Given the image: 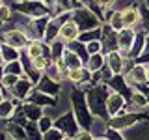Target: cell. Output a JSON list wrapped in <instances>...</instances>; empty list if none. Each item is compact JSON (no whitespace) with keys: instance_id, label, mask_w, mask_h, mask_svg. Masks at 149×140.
<instances>
[{"instance_id":"1","label":"cell","mask_w":149,"mask_h":140,"mask_svg":"<svg viewBox=\"0 0 149 140\" xmlns=\"http://www.w3.org/2000/svg\"><path fill=\"white\" fill-rule=\"evenodd\" d=\"M108 84H99V86L91 88L90 92H88L86 95V101H88V106H90V112L91 114H95L97 118H106V97H108Z\"/></svg>"},{"instance_id":"2","label":"cell","mask_w":149,"mask_h":140,"mask_svg":"<svg viewBox=\"0 0 149 140\" xmlns=\"http://www.w3.org/2000/svg\"><path fill=\"white\" fill-rule=\"evenodd\" d=\"M71 105H73L74 120L78 121L80 129L90 131L93 120H91V112H90V106H88L86 95H84L80 90H73V92H71Z\"/></svg>"},{"instance_id":"3","label":"cell","mask_w":149,"mask_h":140,"mask_svg":"<svg viewBox=\"0 0 149 140\" xmlns=\"http://www.w3.org/2000/svg\"><path fill=\"white\" fill-rule=\"evenodd\" d=\"M71 19L74 21V24L78 26V30H80V32L91 30V28H99V24H101L99 17H97L90 8H86V6L74 8L73 11H71Z\"/></svg>"},{"instance_id":"4","label":"cell","mask_w":149,"mask_h":140,"mask_svg":"<svg viewBox=\"0 0 149 140\" xmlns=\"http://www.w3.org/2000/svg\"><path fill=\"white\" fill-rule=\"evenodd\" d=\"M17 11H21L22 15H26L28 19H37V17H45L49 15L47 6H43V0H22L13 6Z\"/></svg>"},{"instance_id":"5","label":"cell","mask_w":149,"mask_h":140,"mask_svg":"<svg viewBox=\"0 0 149 140\" xmlns=\"http://www.w3.org/2000/svg\"><path fill=\"white\" fill-rule=\"evenodd\" d=\"M54 127L62 131L63 136H73V134L78 133L80 125H78V121L74 120L73 110H69V112H65L63 116H60L58 120H54Z\"/></svg>"},{"instance_id":"6","label":"cell","mask_w":149,"mask_h":140,"mask_svg":"<svg viewBox=\"0 0 149 140\" xmlns=\"http://www.w3.org/2000/svg\"><path fill=\"white\" fill-rule=\"evenodd\" d=\"M2 39H4V43L15 47V49H19V50L26 49V45L30 43V39L26 37V34L21 30V28H9V30H6L2 34Z\"/></svg>"},{"instance_id":"7","label":"cell","mask_w":149,"mask_h":140,"mask_svg":"<svg viewBox=\"0 0 149 140\" xmlns=\"http://www.w3.org/2000/svg\"><path fill=\"white\" fill-rule=\"evenodd\" d=\"M101 45H102V52L108 54L112 50H118V32L112 30L110 26H102L101 28Z\"/></svg>"},{"instance_id":"8","label":"cell","mask_w":149,"mask_h":140,"mask_svg":"<svg viewBox=\"0 0 149 140\" xmlns=\"http://www.w3.org/2000/svg\"><path fill=\"white\" fill-rule=\"evenodd\" d=\"M123 108H125V97L118 92L108 93V97H106V114L110 118H116L123 112Z\"/></svg>"},{"instance_id":"9","label":"cell","mask_w":149,"mask_h":140,"mask_svg":"<svg viewBox=\"0 0 149 140\" xmlns=\"http://www.w3.org/2000/svg\"><path fill=\"white\" fill-rule=\"evenodd\" d=\"M36 86H37L36 90L43 92V93H47V95H50V97H56L60 92H62V82H58V80H54V78H50L49 75H41L39 82H37Z\"/></svg>"},{"instance_id":"10","label":"cell","mask_w":149,"mask_h":140,"mask_svg":"<svg viewBox=\"0 0 149 140\" xmlns=\"http://www.w3.org/2000/svg\"><path fill=\"white\" fill-rule=\"evenodd\" d=\"M134 37H136V32L130 30V28H123V30L118 32V50L123 56H129L130 47L134 43Z\"/></svg>"},{"instance_id":"11","label":"cell","mask_w":149,"mask_h":140,"mask_svg":"<svg viewBox=\"0 0 149 140\" xmlns=\"http://www.w3.org/2000/svg\"><path fill=\"white\" fill-rule=\"evenodd\" d=\"M146 116L143 114H138V112H132V114H125V116H116V118H112V123L110 127L112 129H127V127H132L134 123H136L138 120H143Z\"/></svg>"},{"instance_id":"12","label":"cell","mask_w":149,"mask_h":140,"mask_svg":"<svg viewBox=\"0 0 149 140\" xmlns=\"http://www.w3.org/2000/svg\"><path fill=\"white\" fill-rule=\"evenodd\" d=\"M32 90H34V84L30 82V78L28 77H19L17 84L11 88V97H17V99H21V101H26Z\"/></svg>"},{"instance_id":"13","label":"cell","mask_w":149,"mask_h":140,"mask_svg":"<svg viewBox=\"0 0 149 140\" xmlns=\"http://www.w3.org/2000/svg\"><path fill=\"white\" fill-rule=\"evenodd\" d=\"M125 78H127V82H129L130 88H132L134 84L147 82V78H146V65H143V64H134L132 67H130V71L125 75Z\"/></svg>"},{"instance_id":"14","label":"cell","mask_w":149,"mask_h":140,"mask_svg":"<svg viewBox=\"0 0 149 140\" xmlns=\"http://www.w3.org/2000/svg\"><path fill=\"white\" fill-rule=\"evenodd\" d=\"M121 15H123V28L134 30V26L140 24V8L138 6H129V8L121 9Z\"/></svg>"},{"instance_id":"15","label":"cell","mask_w":149,"mask_h":140,"mask_svg":"<svg viewBox=\"0 0 149 140\" xmlns=\"http://www.w3.org/2000/svg\"><path fill=\"white\" fill-rule=\"evenodd\" d=\"M123 64H125V56L119 50H112V52L106 54V65L114 75H123Z\"/></svg>"},{"instance_id":"16","label":"cell","mask_w":149,"mask_h":140,"mask_svg":"<svg viewBox=\"0 0 149 140\" xmlns=\"http://www.w3.org/2000/svg\"><path fill=\"white\" fill-rule=\"evenodd\" d=\"M80 34V30H78V26L74 24L73 19H69V21H65L62 26H60V39L65 41V43H69V41H74Z\"/></svg>"},{"instance_id":"17","label":"cell","mask_w":149,"mask_h":140,"mask_svg":"<svg viewBox=\"0 0 149 140\" xmlns=\"http://www.w3.org/2000/svg\"><path fill=\"white\" fill-rule=\"evenodd\" d=\"M108 86L118 93H121L123 97H130V93H129L130 86H129L127 78H125V75H112V78L108 80Z\"/></svg>"},{"instance_id":"18","label":"cell","mask_w":149,"mask_h":140,"mask_svg":"<svg viewBox=\"0 0 149 140\" xmlns=\"http://www.w3.org/2000/svg\"><path fill=\"white\" fill-rule=\"evenodd\" d=\"M129 103H130V108H132L134 112H140V110H146L147 106H149V99H147V95L143 92H132L130 93V97H129Z\"/></svg>"},{"instance_id":"19","label":"cell","mask_w":149,"mask_h":140,"mask_svg":"<svg viewBox=\"0 0 149 140\" xmlns=\"http://www.w3.org/2000/svg\"><path fill=\"white\" fill-rule=\"evenodd\" d=\"M28 101L36 103V105H39V106H56V99H54V97L47 95V93L39 92V90H32L30 95H28Z\"/></svg>"},{"instance_id":"20","label":"cell","mask_w":149,"mask_h":140,"mask_svg":"<svg viewBox=\"0 0 149 140\" xmlns=\"http://www.w3.org/2000/svg\"><path fill=\"white\" fill-rule=\"evenodd\" d=\"M4 133L9 134V140H26V131L17 121H8L4 127Z\"/></svg>"},{"instance_id":"21","label":"cell","mask_w":149,"mask_h":140,"mask_svg":"<svg viewBox=\"0 0 149 140\" xmlns=\"http://www.w3.org/2000/svg\"><path fill=\"white\" fill-rule=\"evenodd\" d=\"M60 37V19L54 17L49 21V24L45 28V36H43V41L45 43H52L54 39Z\"/></svg>"},{"instance_id":"22","label":"cell","mask_w":149,"mask_h":140,"mask_svg":"<svg viewBox=\"0 0 149 140\" xmlns=\"http://www.w3.org/2000/svg\"><path fill=\"white\" fill-rule=\"evenodd\" d=\"M22 112H24V116H26L28 121H37L41 116H43L41 106L36 105V103H30V101H24V103H22Z\"/></svg>"},{"instance_id":"23","label":"cell","mask_w":149,"mask_h":140,"mask_svg":"<svg viewBox=\"0 0 149 140\" xmlns=\"http://www.w3.org/2000/svg\"><path fill=\"white\" fill-rule=\"evenodd\" d=\"M0 56H2V62L4 64H6V62H13V60L21 58V50L2 41V43H0Z\"/></svg>"},{"instance_id":"24","label":"cell","mask_w":149,"mask_h":140,"mask_svg":"<svg viewBox=\"0 0 149 140\" xmlns=\"http://www.w3.org/2000/svg\"><path fill=\"white\" fill-rule=\"evenodd\" d=\"M62 58H63V62L67 64V67L69 69H78V67H84V62H82V58L78 54H74L73 50H69L67 47H65V50H63V54H62Z\"/></svg>"},{"instance_id":"25","label":"cell","mask_w":149,"mask_h":140,"mask_svg":"<svg viewBox=\"0 0 149 140\" xmlns=\"http://www.w3.org/2000/svg\"><path fill=\"white\" fill-rule=\"evenodd\" d=\"M43 49H45V41L43 39H32L30 43L26 45L24 52L34 60V58H37V56H43Z\"/></svg>"},{"instance_id":"26","label":"cell","mask_w":149,"mask_h":140,"mask_svg":"<svg viewBox=\"0 0 149 140\" xmlns=\"http://www.w3.org/2000/svg\"><path fill=\"white\" fill-rule=\"evenodd\" d=\"M90 78H91V73L88 71L86 67H78V69H71V71H69V80L71 82L82 84V82H88Z\"/></svg>"},{"instance_id":"27","label":"cell","mask_w":149,"mask_h":140,"mask_svg":"<svg viewBox=\"0 0 149 140\" xmlns=\"http://www.w3.org/2000/svg\"><path fill=\"white\" fill-rule=\"evenodd\" d=\"M143 49H146V37H143V34H136V37H134V43L132 47H130V52H129V58H138L140 54L143 52Z\"/></svg>"},{"instance_id":"28","label":"cell","mask_w":149,"mask_h":140,"mask_svg":"<svg viewBox=\"0 0 149 140\" xmlns=\"http://www.w3.org/2000/svg\"><path fill=\"white\" fill-rule=\"evenodd\" d=\"M102 65H104V56H102V52H97V54H90V58L86 62V69L90 73H95Z\"/></svg>"},{"instance_id":"29","label":"cell","mask_w":149,"mask_h":140,"mask_svg":"<svg viewBox=\"0 0 149 140\" xmlns=\"http://www.w3.org/2000/svg\"><path fill=\"white\" fill-rule=\"evenodd\" d=\"M69 50H73L74 54H78L82 58V62H88V58H90V54H88V50H86V43H82V41H78V39H74V41H69L67 45Z\"/></svg>"},{"instance_id":"30","label":"cell","mask_w":149,"mask_h":140,"mask_svg":"<svg viewBox=\"0 0 149 140\" xmlns=\"http://www.w3.org/2000/svg\"><path fill=\"white\" fill-rule=\"evenodd\" d=\"M15 110H17L15 103H13L11 99H4L2 103H0V120H11Z\"/></svg>"},{"instance_id":"31","label":"cell","mask_w":149,"mask_h":140,"mask_svg":"<svg viewBox=\"0 0 149 140\" xmlns=\"http://www.w3.org/2000/svg\"><path fill=\"white\" fill-rule=\"evenodd\" d=\"M2 69H4V73L17 75V77H24V67H22V64H21V58L13 60V62H6Z\"/></svg>"},{"instance_id":"32","label":"cell","mask_w":149,"mask_h":140,"mask_svg":"<svg viewBox=\"0 0 149 140\" xmlns=\"http://www.w3.org/2000/svg\"><path fill=\"white\" fill-rule=\"evenodd\" d=\"M77 39H78V41H82V43H90V41L101 39V28H91V30L80 32Z\"/></svg>"},{"instance_id":"33","label":"cell","mask_w":149,"mask_h":140,"mask_svg":"<svg viewBox=\"0 0 149 140\" xmlns=\"http://www.w3.org/2000/svg\"><path fill=\"white\" fill-rule=\"evenodd\" d=\"M50 65H52V60L47 58V56H37V58L32 60V67H34L36 71H39V73H45Z\"/></svg>"},{"instance_id":"34","label":"cell","mask_w":149,"mask_h":140,"mask_svg":"<svg viewBox=\"0 0 149 140\" xmlns=\"http://www.w3.org/2000/svg\"><path fill=\"white\" fill-rule=\"evenodd\" d=\"M108 26L112 28V30H116V32L123 30V15H121V9L112 11V15L108 19Z\"/></svg>"},{"instance_id":"35","label":"cell","mask_w":149,"mask_h":140,"mask_svg":"<svg viewBox=\"0 0 149 140\" xmlns=\"http://www.w3.org/2000/svg\"><path fill=\"white\" fill-rule=\"evenodd\" d=\"M63 50H65V41H62L60 37H58V39H54L52 43H50V56H52V62H54V60H58V58H62Z\"/></svg>"},{"instance_id":"36","label":"cell","mask_w":149,"mask_h":140,"mask_svg":"<svg viewBox=\"0 0 149 140\" xmlns=\"http://www.w3.org/2000/svg\"><path fill=\"white\" fill-rule=\"evenodd\" d=\"M24 131H26V140H43L41 138V131H39L36 121H28Z\"/></svg>"},{"instance_id":"37","label":"cell","mask_w":149,"mask_h":140,"mask_svg":"<svg viewBox=\"0 0 149 140\" xmlns=\"http://www.w3.org/2000/svg\"><path fill=\"white\" fill-rule=\"evenodd\" d=\"M17 80H19V77H17V75L4 73V75H2V78H0V86H2V88H6V90H11V88L17 84Z\"/></svg>"},{"instance_id":"38","label":"cell","mask_w":149,"mask_h":140,"mask_svg":"<svg viewBox=\"0 0 149 140\" xmlns=\"http://www.w3.org/2000/svg\"><path fill=\"white\" fill-rule=\"evenodd\" d=\"M36 123H37V127H39L41 133H47L50 127H54V120L50 118V116H41V118L37 120Z\"/></svg>"},{"instance_id":"39","label":"cell","mask_w":149,"mask_h":140,"mask_svg":"<svg viewBox=\"0 0 149 140\" xmlns=\"http://www.w3.org/2000/svg\"><path fill=\"white\" fill-rule=\"evenodd\" d=\"M63 138V133L56 127H50L47 133H43V140H62Z\"/></svg>"},{"instance_id":"40","label":"cell","mask_w":149,"mask_h":140,"mask_svg":"<svg viewBox=\"0 0 149 140\" xmlns=\"http://www.w3.org/2000/svg\"><path fill=\"white\" fill-rule=\"evenodd\" d=\"M86 50H88V54L102 52V45H101V41H99V39H95V41H90V43H86Z\"/></svg>"},{"instance_id":"41","label":"cell","mask_w":149,"mask_h":140,"mask_svg":"<svg viewBox=\"0 0 149 140\" xmlns=\"http://www.w3.org/2000/svg\"><path fill=\"white\" fill-rule=\"evenodd\" d=\"M140 22H142V28L149 32V9L147 8H140Z\"/></svg>"},{"instance_id":"42","label":"cell","mask_w":149,"mask_h":140,"mask_svg":"<svg viewBox=\"0 0 149 140\" xmlns=\"http://www.w3.org/2000/svg\"><path fill=\"white\" fill-rule=\"evenodd\" d=\"M8 21H11V6L4 4L0 8V22H8Z\"/></svg>"},{"instance_id":"43","label":"cell","mask_w":149,"mask_h":140,"mask_svg":"<svg viewBox=\"0 0 149 140\" xmlns=\"http://www.w3.org/2000/svg\"><path fill=\"white\" fill-rule=\"evenodd\" d=\"M116 2H118V0H97V4H99V8L102 9V11L112 9V8L116 6Z\"/></svg>"},{"instance_id":"44","label":"cell","mask_w":149,"mask_h":140,"mask_svg":"<svg viewBox=\"0 0 149 140\" xmlns=\"http://www.w3.org/2000/svg\"><path fill=\"white\" fill-rule=\"evenodd\" d=\"M106 138H108V140H125L123 134L118 133V129H110L108 133H106Z\"/></svg>"},{"instance_id":"45","label":"cell","mask_w":149,"mask_h":140,"mask_svg":"<svg viewBox=\"0 0 149 140\" xmlns=\"http://www.w3.org/2000/svg\"><path fill=\"white\" fill-rule=\"evenodd\" d=\"M74 140H93V134L90 133V131L82 129L80 133H77V136H74Z\"/></svg>"},{"instance_id":"46","label":"cell","mask_w":149,"mask_h":140,"mask_svg":"<svg viewBox=\"0 0 149 140\" xmlns=\"http://www.w3.org/2000/svg\"><path fill=\"white\" fill-rule=\"evenodd\" d=\"M138 60L140 62L138 64H143V65H149V50H143L142 54L138 56Z\"/></svg>"},{"instance_id":"47","label":"cell","mask_w":149,"mask_h":140,"mask_svg":"<svg viewBox=\"0 0 149 140\" xmlns=\"http://www.w3.org/2000/svg\"><path fill=\"white\" fill-rule=\"evenodd\" d=\"M146 78H147V82H149V65H146Z\"/></svg>"},{"instance_id":"48","label":"cell","mask_w":149,"mask_h":140,"mask_svg":"<svg viewBox=\"0 0 149 140\" xmlns=\"http://www.w3.org/2000/svg\"><path fill=\"white\" fill-rule=\"evenodd\" d=\"M143 50H149V36H147V39H146V49Z\"/></svg>"},{"instance_id":"49","label":"cell","mask_w":149,"mask_h":140,"mask_svg":"<svg viewBox=\"0 0 149 140\" xmlns=\"http://www.w3.org/2000/svg\"><path fill=\"white\" fill-rule=\"evenodd\" d=\"M0 140H8L6 138V133H0Z\"/></svg>"},{"instance_id":"50","label":"cell","mask_w":149,"mask_h":140,"mask_svg":"<svg viewBox=\"0 0 149 140\" xmlns=\"http://www.w3.org/2000/svg\"><path fill=\"white\" fill-rule=\"evenodd\" d=\"M93 140H108L106 136H97V138H93Z\"/></svg>"},{"instance_id":"51","label":"cell","mask_w":149,"mask_h":140,"mask_svg":"<svg viewBox=\"0 0 149 140\" xmlns=\"http://www.w3.org/2000/svg\"><path fill=\"white\" fill-rule=\"evenodd\" d=\"M62 140H73V138H71V136H63Z\"/></svg>"},{"instance_id":"52","label":"cell","mask_w":149,"mask_h":140,"mask_svg":"<svg viewBox=\"0 0 149 140\" xmlns=\"http://www.w3.org/2000/svg\"><path fill=\"white\" fill-rule=\"evenodd\" d=\"M4 101V95H2V93H0V103H2Z\"/></svg>"},{"instance_id":"53","label":"cell","mask_w":149,"mask_h":140,"mask_svg":"<svg viewBox=\"0 0 149 140\" xmlns=\"http://www.w3.org/2000/svg\"><path fill=\"white\" fill-rule=\"evenodd\" d=\"M4 6V0H0V8H2Z\"/></svg>"},{"instance_id":"54","label":"cell","mask_w":149,"mask_h":140,"mask_svg":"<svg viewBox=\"0 0 149 140\" xmlns=\"http://www.w3.org/2000/svg\"><path fill=\"white\" fill-rule=\"evenodd\" d=\"M147 2H149V0H147Z\"/></svg>"}]
</instances>
